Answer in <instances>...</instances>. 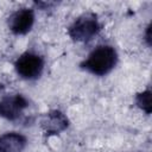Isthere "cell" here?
Wrapping results in <instances>:
<instances>
[{"mask_svg":"<svg viewBox=\"0 0 152 152\" xmlns=\"http://www.w3.org/2000/svg\"><path fill=\"white\" fill-rule=\"evenodd\" d=\"M26 144V137L18 132H7L0 135V152H21Z\"/></svg>","mask_w":152,"mask_h":152,"instance_id":"cell-7","label":"cell"},{"mask_svg":"<svg viewBox=\"0 0 152 152\" xmlns=\"http://www.w3.org/2000/svg\"><path fill=\"white\" fill-rule=\"evenodd\" d=\"M27 106L28 101L21 94L6 96L0 100V116L6 120L14 121L19 119V116L21 115L24 109L27 108Z\"/></svg>","mask_w":152,"mask_h":152,"instance_id":"cell-5","label":"cell"},{"mask_svg":"<svg viewBox=\"0 0 152 152\" xmlns=\"http://www.w3.org/2000/svg\"><path fill=\"white\" fill-rule=\"evenodd\" d=\"M135 103L137 106L145 112L146 114H150L152 110V104H151V91L150 89H146L139 94H137L135 96Z\"/></svg>","mask_w":152,"mask_h":152,"instance_id":"cell-8","label":"cell"},{"mask_svg":"<svg viewBox=\"0 0 152 152\" xmlns=\"http://www.w3.org/2000/svg\"><path fill=\"white\" fill-rule=\"evenodd\" d=\"M68 126H69V120L66 115L57 109L50 110L40 118V127L48 135L58 134L65 131Z\"/></svg>","mask_w":152,"mask_h":152,"instance_id":"cell-6","label":"cell"},{"mask_svg":"<svg viewBox=\"0 0 152 152\" xmlns=\"http://www.w3.org/2000/svg\"><path fill=\"white\" fill-rule=\"evenodd\" d=\"M118 63L116 50L110 45H100L94 49L81 63V66L96 76L109 74Z\"/></svg>","mask_w":152,"mask_h":152,"instance_id":"cell-1","label":"cell"},{"mask_svg":"<svg viewBox=\"0 0 152 152\" xmlns=\"http://www.w3.org/2000/svg\"><path fill=\"white\" fill-rule=\"evenodd\" d=\"M34 24V12L32 8L23 7L14 11L7 20L8 28L14 34H26Z\"/></svg>","mask_w":152,"mask_h":152,"instance_id":"cell-4","label":"cell"},{"mask_svg":"<svg viewBox=\"0 0 152 152\" xmlns=\"http://www.w3.org/2000/svg\"><path fill=\"white\" fill-rule=\"evenodd\" d=\"M17 74L25 80L38 78L44 69V58L34 52L27 51L18 57L14 63Z\"/></svg>","mask_w":152,"mask_h":152,"instance_id":"cell-3","label":"cell"},{"mask_svg":"<svg viewBox=\"0 0 152 152\" xmlns=\"http://www.w3.org/2000/svg\"><path fill=\"white\" fill-rule=\"evenodd\" d=\"M150 31H151V26L148 25L147 27H146V42H147V45H150L151 44V34H150Z\"/></svg>","mask_w":152,"mask_h":152,"instance_id":"cell-9","label":"cell"},{"mask_svg":"<svg viewBox=\"0 0 152 152\" xmlns=\"http://www.w3.org/2000/svg\"><path fill=\"white\" fill-rule=\"evenodd\" d=\"M101 23L94 13H83L77 17L68 28L69 37L75 42H88L99 34Z\"/></svg>","mask_w":152,"mask_h":152,"instance_id":"cell-2","label":"cell"}]
</instances>
